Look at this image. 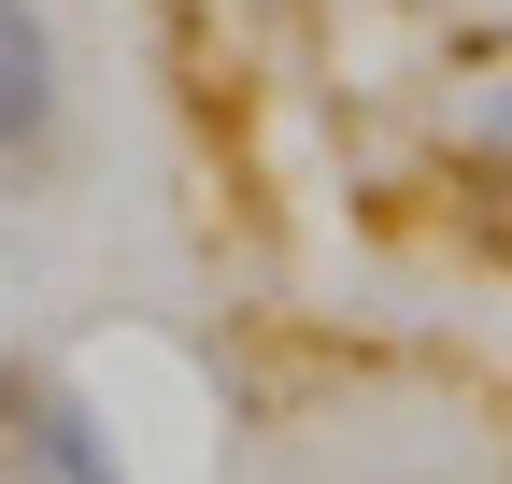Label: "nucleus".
<instances>
[{
	"label": "nucleus",
	"instance_id": "f257e3e1",
	"mask_svg": "<svg viewBox=\"0 0 512 484\" xmlns=\"http://www.w3.org/2000/svg\"><path fill=\"white\" fill-rule=\"evenodd\" d=\"M72 143V57H57V15L43 0H0V171H57Z\"/></svg>",
	"mask_w": 512,
	"mask_h": 484
},
{
	"label": "nucleus",
	"instance_id": "f03ea898",
	"mask_svg": "<svg viewBox=\"0 0 512 484\" xmlns=\"http://www.w3.org/2000/svg\"><path fill=\"white\" fill-rule=\"evenodd\" d=\"M0 456H15L29 484H128V470H114V428H100L72 385H29V428L0 442Z\"/></svg>",
	"mask_w": 512,
	"mask_h": 484
}]
</instances>
